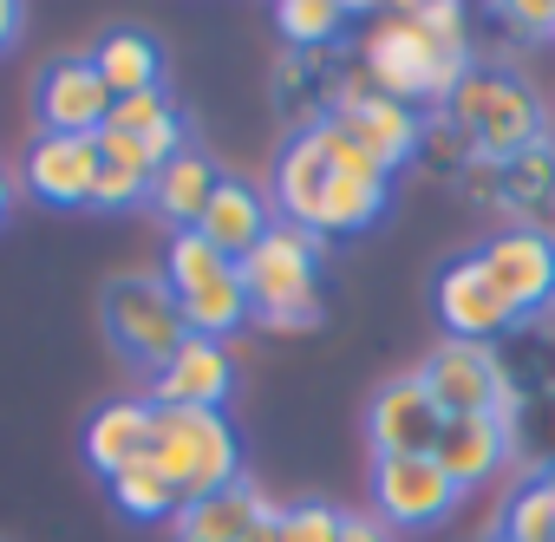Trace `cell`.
<instances>
[{
  "mask_svg": "<svg viewBox=\"0 0 555 542\" xmlns=\"http://www.w3.org/2000/svg\"><path fill=\"white\" fill-rule=\"evenodd\" d=\"M360 73L373 92L399 105H444L457 79L470 73L464 8L457 0H418V8H386L360 40Z\"/></svg>",
  "mask_w": 555,
  "mask_h": 542,
  "instance_id": "1",
  "label": "cell"
},
{
  "mask_svg": "<svg viewBox=\"0 0 555 542\" xmlns=\"http://www.w3.org/2000/svg\"><path fill=\"white\" fill-rule=\"evenodd\" d=\"M248 321L261 334H314L321 327V229L268 222V235L235 261Z\"/></svg>",
  "mask_w": 555,
  "mask_h": 542,
  "instance_id": "2",
  "label": "cell"
},
{
  "mask_svg": "<svg viewBox=\"0 0 555 542\" xmlns=\"http://www.w3.org/2000/svg\"><path fill=\"white\" fill-rule=\"evenodd\" d=\"M438 118L451 131L470 138L477 157L503 164V157H522L548 138V118H542V99L529 92V79L516 73H496V66H470L457 79V92L438 105Z\"/></svg>",
  "mask_w": 555,
  "mask_h": 542,
  "instance_id": "3",
  "label": "cell"
},
{
  "mask_svg": "<svg viewBox=\"0 0 555 542\" xmlns=\"http://www.w3.org/2000/svg\"><path fill=\"white\" fill-rule=\"evenodd\" d=\"M151 464L170 477V490L183 503H203V496L242 483V444L222 412L151 405Z\"/></svg>",
  "mask_w": 555,
  "mask_h": 542,
  "instance_id": "4",
  "label": "cell"
},
{
  "mask_svg": "<svg viewBox=\"0 0 555 542\" xmlns=\"http://www.w3.org/2000/svg\"><path fill=\"white\" fill-rule=\"evenodd\" d=\"M105 334H112V347H118L138 373H157V366L190 340L183 301L170 295L164 275H118V282L105 288Z\"/></svg>",
  "mask_w": 555,
  "mask_h": 542,
  "instance_id": "5",
  "label": "cell"
},
{
  "mask_svg": "<svg viewBox=\"0 0 555 542\" xmlns=\"http://www.w3.org/2000/svg\"><path fill=\"white\" fill-rule=\"evenodd\" d=\"M418 386L444 418H470V412H496V399L509 392V366L490 340H438L418 366Z\"/></svg>",
  "mask_w": 555,
  "mask_h": 542,
  "instance_id": "6",
  "label": "cell"
},
{
  "mask_svg": "<svg viewBox=\"0 0 555 542\" xmlns=\"http://www.w3.org/2000/svg\"><path fill=\"white\" fill-rule=\"evenodd\" d=\"M477 268L490 275V288L503 295V308L522 321H535L542 308H555V235L548 229H503L477 248Z\"/></svg>",
  "mask_w": 555,
  "mask_h": 542,
  "instance_id": "7",
  "label": "cell"
},
{
  "mask_svg": "<svg viewBox=\"0 0 555 542\" xmlns=\"http://www.w3.org/2000/svg\"><path fill=\"white\" fill-rule=\"evenodd\" d=\"M327 157H334V183H327V203H321V235H353V229H373L392 203V170L373 164L334 118L314 125Z\"/></svg>",
  "mask_w": 555,
  "mask_h": 542,
  "instance_id": "8",
  "label": "cell"
},
{
  "mask_svg": "<svg viewBox=\"0 0 555 542\" xmlns=\"http://www.w3.org/2000/svg\"><path fill=\"white\" fill-rule=\"evenodd\" d=\"M99 151H105V164L157 177L183 151V125H177V105L164 99V86L138 92V99H112V118L99 125Z\"/></svg>",
  "mask_w": 555,
  "mask_h": 542,
  "instance_id": "9",
  "label": "cell"
},
{
  "mask_svg": "<svg viewBox=\"0 0 555 542\" xmlns=\"http://www.w3.org/2000/svg\"><path fill=\"white\" fill-rule=\"evenodd\" d=\"M373 509L386 529H431L457 509V483L438 470V457H373Z\"/></svg>",
  "mask_w": 555,
  "mask_h": 542,
  "instance_id": "10",
  "label": "cell"
},
{
  "mask_svg": "<svg viewBox=\"0 0 555 542\" xmlns=\"http://www.w3.org/2000/svg\"><path fill=\"white\" fill-rule=\"evenodd\" d=\"M444 431V412L431 405V392L418 386V373L405 379H386L366 405V438H373V457H431Z\"/></svg>",
  "mask_w": 555,
  "mask_h": 542,
  "instance_id": "11",
  "label": "cell"
},
{
  "mask_svg": "<svg viewBox=\"0 0 555 542\" xmlns=\"http://www.w3.org/2000/svg\"><path fill=\"white\" fill-rule=\"evenodd\" d=\"M99 170H105L99 138H73V131H40V138L27 144V164H21L27 190H34L40 203H53V209H79V203H92Z\"/></svg>",
  "mask_w": 555,
  "mask_h": 542,
  "instance_id": "12",
  "label": "cell"
},
{
  "mask_svg": "<svg viewBox=\"0 0 555 542\" xmlns=\"http://www.w3.org/2000/svg\"><path fill=\"white\" fill-rule=\"evenodd\" d=\"M334 125L373 157V164H386V170H399V164H412L418 151H425V112H412V105H399V99H386V92H353L340 112H334Z\"/></svg>",
  "mask_w": 555,
  "mask_h": 542,
  "instance_id": "13",
  "label": "cell"
},
{
  "mask_svg": "<svg viewBox=\"0 0 555 542\" xmlns=\"http://www.w3.org/2000/svg\"><path fill=\"white\" fill-rule=\"evenodd\" d=\"M438 321H444V340H496L516 327V314L503 308V295L490 288V275L477 268V255H457L438 268Z\"/></svg>",
  "mask_w": 555,
  "mask_h": 542,
  "instance_id": "14",
  "label": "cell"
},
{
  "mask_svg": "<svg viewBox=\"0 0 555 542\" xmlns=\"http://www.w3.org/2000/svg\"><path fill=\"white\" fill-rule=\"evenodd\" d=\"M235 386V353L222 340H203L190 334L157 373H151V405H190V412H222Z\"/></svg>",
  "mask_w": 555,
  "mask_h": 542,
  "instance_id": "15",
  "label": "cell"
},
{
  "mask_svg": "<svg viewBox=\"0 0 555 542\" xmlns=\"http://www.w3.org/2000/svg\"><path fill=\"white\" fill-rule=\"evenodd\" d=\"M40 131H73V138H99V125L112 118V86L99 79L92 53L86 60H53L40 73Z\"/></svg>",
  "mask_w": 555,
  "mask_h": 542,
  "instance_id": "16",
  "label": "cell"
},
{
  "mask_svg": "<svg viewBox=\"0 0 555 542\" xmlns=\"http://www.w3.org/2000/svg\"><path fill=\"white\" fill-rule=\"evenodd\" d=\"M334 183V157L321 144V131H295L274 157V222H295V229H321V203Z\"/></svg>",
  "mask_w": 555,
  "mask_h": 542,
  "instance_id": "17",
  "label": "cell"
},
{
  "mask_svg": "<svg viewBox=\"0 0 555 542\" xmlns=\"http://www.w3.org/2000/svg\"><path fill=\"white\" fill-rule=\"evenodd\" d=\"M282 516V503H274L268 490H255V483H229V490H216V496H203V503H183L177 516H170V542H248L261 522H274Z\"/></svg>",
  "mask_w": 555,
  "mask_h": 542,
  "instance_id": "18",
  "label": "cell"
},
{
  "mask_svg": "<svg viewBox=\"0 0 555 542\" xmlns=\"http://www.w3.org/2000/svg\"><path fill=\"white\" fill-rule=\"evenodd\" d=\"M516 451V438L490 418V412H470V418H444V431H438V444H431V457H438V470L457 483V490H477V483H490L496 470H503V457Z\"/></svg>",
  "mask_w": 555,
  "mask_h": 542,
  "instance_id": "19",
  "label": "cell"
},
{
  "mask_svg": "<svg viewBox=\"0 0 555 542\" xmlns=\"http://www.w3.org/2000/svg\"><path fill=\"white\" fill-rule=\"evenodd\" d=\"M268 196L261 190H248L242 177H222L216 183V196H209V209H203V222H196V235L216 248V255H229V261H242L261 235H268Z\"/></svg>",
  "mask_w": 555,
  "mask_h": 542,
  "instance_id": "20",
  "label": "cell"
},
{
  "mask_svg": "<svg viewBox=\"0 0 555 542\" xmlns=\"http://www.w3.org/2000/svg\"><path fill=\"white\" fill-rule=\"evenodd\" d=\"M216 183H222V170L196 151V144H183L157 177H151V209L170 222V229H196L203 222V209H209V196H216Z\"/></svg>",
  "mask_w": 555,
  "mask_h": 542,
  "instance_id": "21",
  "label": "cell"
},
{
  "mask_svg": "<svg viewBox=\"0 0 555 542\" xmlns=\"http://www.w3.org/2000/svg\"><path fill=\"white\" fill-rule=\"evenodd\" d=\"M144 451H151V399H112L92 412V425H86V464L92 470L118 477Z\"/></svg>",
  "mask_w": 555,
  "mask_h": 542,
  "instance_id": "22",
  "label": "cell"
},
{
  "mask_svg": "<svg viewBox=\"0 0 555 542\" xmlns=\"http://www.w3.org/2000/svg\"><path fill=\"white\" fill-rule=\"evenodd\" d=\"M92 66L99 79L112 86V99H138V92H157L164 79V47L138 27H112L99 47H92Z\"/></svg>",
  "mask_w": 555,
  "mask_h": 542,
  "instance_id": "23",
  "label": "cell"
},
{
  "mask_svg": "<svg viewBox=\"0 0 555 542\" xmlns=\"http://www.w3.org/2000/svg\"><path fill=\"white\" fill-rule=\"evenodd\" d=\"M555 209V144L542 138L522 157H503V203L496 216H516V229H535Z\"/></svg>",
  "mask_w": 555,
  "mask_h": 542,
  "instance_id": "24",
  "label": "cell"
},
{
  "mask_svg": "<svg viewBox=\"0 0 555 542\" xmlns=\"http://www.w3.org/2000/svg\"><path fill=\"white\" fill-rule=\"evenodd\" d=\"M242 321H248V295H242L235 268H229V275H216L209 288L183 295V327L203 334V340H222L229 347V334H242Z\"/></svg>",
  "mask_w": 555,
  "mask_h": 542,
  "instance_id": "25",
  "label": "cell"
},
{
  "mask_svg": "<svg viewBox=\"0 0 555 542\" xmlns=\"http://www.w3.org/2000/svg\"><path fill=\"white\" fill-rule=\"evenodd\" d=\"M112 503H118L125 516H138V522H170V516L183 509V496H177V490H170V477L151 464V451L112 477Z\"/></svg>",
  "mask_w": 555,
  "mask_h": 542,
  "instance_id": "26",
  "label": "cell"
},
{
  "mask_svg": "<svg viewBox=\"0 0 555 542\" xmlns=\"http://www.w3.org/2000/svg\"><path fill=\"white\" fill-rule=\"evenodd\" d=\"M229 255H216L196 229H177L170 242H164V282H170V295L183 301V295H196V288H209L216 275H229Z\"/></svg>",
  "mask_w": 555,
  "mask_h": 542,
  "instance_id": "27",
  "label": "cell"
},
{
  "mask_svg": "<svg viewBox=\"0 0 555 542\" xmlns=\"http://www.w3.org/2000/svg\"><path fill=\"white\" fill-rule=\"evenodd\" d=\"M274 27H282V40L295 53H321V47H334L347 34V8L340 0H282V8H274Z\"/></svg>",
  "mask_w": 555,
  "mask_h": 542,
  "instance_id": "28",
  "label": "cell"
},
{
  "mask_svg": "<svg viewBox=\"0 0 555 542\" xmlns=\"http://www.w3.org/2000/svg\"><path fill=\"white\" fill-rule=\"evenodd\" d=\"M503 542H555V503L542 496L535 477L509 496V509H503Z\"/></svg>",
  "mask_w": 555,
  "mask_h": 542,
  "instance_id": "29",
  "label": "cell"
},
{
  "mask_svg": "<svg viewBox=\"0 0 555 542\" xmlns=\"http://www.w3.org/2000/svg\"><path fill=\"white\" fill-rule=\"evenodd\" d=\"M340 529H347V516L334 503H321V496L282 509V542H340Z\"/></svg>",
  "mask_w": 555,
  "mask_h": 542,
  "instance_id": "30",
  "label": "cell"
},
{
  "mask_svg": "<svg viewBox=\"0 0 555 542\" xmlns=\"http://www.w3.org/2000/svg\"><path fill=\"white\" fill-rule=\"evenodd\" d=\"M144 196H151V177H138L125 164H105L99 183H92V209H138Z\"/></svg>",
  "mask_w": 555,
  "mask_h": 542,
  "instance_id": "31",
  "label": "cell"
},
{
  "mask_svg": "<svg viewBox=\"0 0 555 542\" xmlns=\"http://www.w3.org/2000/svg\"><path fill=\"white\" fill-rule=\"evenodd\" d=\"M457 183H464V196H470V203H483V209H496V203H503V164H490V157H470V164L457 170Z\"/></svg>",
  "mask_w": 555,
  "mask_h": 542,
  "instance_id": "32",
  "label": "cell"
},
{
  "mask_svg": "<svg viewBox=\"0 0 555 542\" xmlns=\"http://www.w3.org/2000/svg\"><path fill=\"white\" fill-rule=\"evenodd\" d=\"M503 21H509L516 34H555V0H509Z\"/></svg>",
  "mask_w": 555,
  "mask_h": 542,
  "instance_id": "33",
  "label": "cell"
},
{
  "mask_svg": "<svg viewBox=\"0 0 555 542\" xmlns=\"http://www.w3.org/2000/svg\"><path fill=\"white\" fill-rule=\"evenodd\" d=\"M340 542H399L379 516H347V529H340Z\"/></svg>",
  "mask_w": 555,
  "mask_h": 542,
  "instance_id": "34",
  "label": "cell"
},
{
  "mask_svg": "<svg viewBox=\"0 0 555 542\" xmlns=\"http://www.w3.org/2000/svg\"><path fill=\"white\" fill-rule=\"evenodd\" d=\"M21 27H27V8H21V0H0V53L21 40Z\"/></svg>",
  "mask_w": 555,
  "mask_h": 542,
  "instance_id": "35",
  "label": "cell"
},
{
  "mask_svg": "<svg viewBox=\"0 0 555 542\" xmlns=\"http://www.w3.org/2000/svg\"><path fill=\"white\" fill-rule=\"evenodd\" d=\"M248 542H282V516H274V522H261V529H255Z\"/></svg>",
  "mask_w": 555,
  "mask_h": 542,
  "instance_id": "36",
  "label": "cell"
},
{
  "mask_svg": "<svg viewBox=\"0 0 555 542\" xmlns=\"http://www.w3.org/2000/svg\"><path fill=\"white\" fill-rule=\"evenodd\" d=\"M8 209H14V177L0 170V216H8Z\"/></svg>",
  "mask_w": 555,
  "mask_h": 542,
  "instance_id": "37",
  "label": "cell"
},
{
  "mask_svg": "<svg viewBox=\"0 0 555 542\" xmlns=\"http://www.w3.org/2000/svg\"><path fill=\"white\" fill-rule=\"evenodd\" d=\"M535 483H542V496L555 503V464H542V470H535Z\"/></svg>",
  "mask_w": 555,
  "mask_h": 542,
  "instance_id": "38",
  "label": "cell"
},
{
  "mask_svg": "<svg viewBox=\"0 0 555 542\" xmlns=\"http://www.w3.org/2000/svg\"><path fill=\"white\" fill-rule=\"evenodd\" d=\"M490 542H503V535H490Z\"/></svg>",
  "mask_w": 555,
  "mask_h": 542,
  "instance_id": "39",
  "label": "cell"
}]
</instances>
